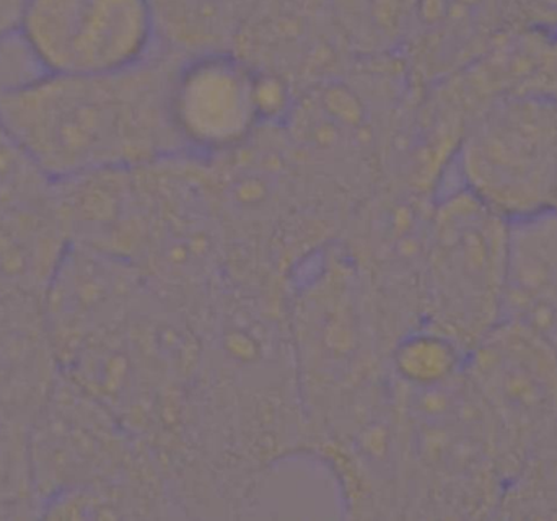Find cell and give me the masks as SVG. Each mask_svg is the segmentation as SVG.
<instances>
[{"mask_svg": "<svg viewBox=\"0 0 557 521\" xmlns=\"http://www.w3.org/2000/svg\"><path fill=\"white\" fill-rule=\"evenodd\" d=\"M180 59L160 49L123 74H35L5 85L0 87V126L51 183L153 162L170 136L176 140L166 98Z\"/></svg>", "mask_w": 557, "mask_h": 521, "instance_id": "6da1fadb", "label": "cell"}, {"mask_svg": "<svg viewBox=\"0 0 557 521\" xmlns=\"http://www.w3.org/2000/svg\"><path fill=\"white\" fill-rule=\"evenodd\" d=\"M509 219L458 185H442L425 250L429 326L470 352L503 321Z\"/></svg>", "mask_w": 557, "mask_h": 521, "instance_id": "7a4b0ae2", "label": "cell"}, {"mask_svg": "<svg viewBox=\"0 0 557 521\" xmlns=\"http://www.w3.org/2000/svg\"><path fill=\"white\" fill-rule=\"evenodd\" d=\"M450 178L509 221L553 209L557 186V97L506 95L468 121Z\"/></svg>", "mask_w": 557, "mask_h": 521, "instance_id": "3957f363", "label": "cell"}, {"mask_svg": "<svg viewBox=\"0 0 557 521\" xmlns=\"http://www.w3.org/2000/svg\"><path fill=\"white\" fill-rule=\"evenodd\" d=\"M13 35L39 74H123L160 51L150 0H22Z\"/></svg>", "mask_w": 557, "mask_h": 521, "instance_id": "277c9868", "label": "cell"}, {"mask_svg": "<svg viewBox=\"0 0 557 521\" xmlns=\"http://www.w3.org/2000/svg\"><path fill=\"white\" fill-rule=\"evenodd\" d=\"M465 376L496 425L513 483L557 435V344L500 321L468 352Z\"/></svg>", "mask_w": 557, "mask_h": 521, "instance_id": "5b68a950", "label": "cell"}, {"mask_svg": "<svg viewBox=\"0 0 557 521\" xmlns=\"http://www.w3.org/2000/svg\"><path fill=\"white\" fill-rule=\"evenodd\" d=\"M166 107L180 146L202 156L237 152L268 126L263 72L234 49L180 59Z\"/></svg>", "mask_w": 557, "mask_h": 521, "instance_id": "8992f818", "label": "cell"}, {"mask_svg": "<svg viewBox=\"0 0 557 521\" xmlns=\"http://www.w3.org/2000/svg\"><path fill=\"white\" fill-rule=\"evenodd\" d=\"M136 268L69 245L42 298V317L59 363L113 330L136 287Z\"/></svg>", "mask_w": 557, "mask_h": 521, "instance_id": "52a82bcc", "label": "cell"}, {"mask_svg": "<svg viewBox=\"0 0 557 521\" xmlns=\"http://www.w3.org/2000/svg\"><path fill=\"white\" fill-rule=\"evenodd\" d=\"M234 51L297 88L350 58L334 28L330 0H257Z\"/></svg>", "mask_w": 557, "mask_h": 521, "instance_id": "ba28073f", "label": "cell"}, {"mask_svg": "<svg viewBox=\"0 0 557 521\" xmlns=\"http://www.w3.org/2000/svg\"><path fill=\"white\" fill-rule=\"evenodd\" d=\"M354 69H336L295 94L282 121L288 142L308 156L344 160L360 156L375 136V110L366 88V61L352 58Z\"/></svg>", "mask_w": 557, "mask_h": 521, "instance_id": "9c48e42d", "label": "cell"}, {"mask_svg": "<svg viewBox=\"0 0 557 521\" xmlns=\"http://www.w3.org/2000/svg\"><path fill=\"white\" fill-rule=\"evenodd\" d=\"M509 0H418L405 58L409 71L434 84L463 71L503 36Z\"/></svg>", "mask_w": 557, "mask_h": 521, "instance_id": "30bf717a", "label": "cell"}, {"mask_svg": "<svg viewBox=\"0 0 557 521\" xmlns=\"http://www.w3.org/2000/svg\"><path fill=\"white\" fill-rule=\"evenodd\" d=\"M503 321L557 344V211L510 221L503 287Z\"/></svg>", "mask_w": 557, "mask_h": 521, "instance_id": "8fae6325", "label": "cell"}, {"mask_svg": "<svg viewBox=\"0 0 557 521\" xmlns=\"http://www.w3.org/2000/svg\"><path fill=\"white\" fill-rule=\"evenodd\" d=\"M69 245L51 193L0 202V305L42 303Z\"/></svg>", "mask_w": 557, "mask_h": 521, "instance_id": "7c38bea8", "label": "cell"}, {"mask_svg": "<svg viewBox=\"0 0 557 521\" xmlns=\"http://www.w3.org/2000/svg\"><path fill=\"white\" fill-rule=\"evenodd\" d=\"M61 375L42 303L0 305V408L32 425Z\"/></svg>", "mask_w": 557, "mask_h": 521, "instance_id": "4fadbf2b", "label": "cell"}, {"mask_svg": "<svg viewBox=\"0 0 557 521\" xmlns=\"http://www.w3.org/2000/svg\"><path fill=\"white\" fill-rule=\"evenodd\" d=\"M160 49L178 55L231 51L257 0H150Z\"/></svg>", "mask_w": 557, "mask_h": 521, "instance_id": "5bb4252c", "label": "cell"}, {"mask_svg": "<svg viewBox=\"0 0 557 521\" xmlns=\"http://www.w3.org/2000/svg\"><path fill=\"white\" fill-rule=\"evenodd\" d=\"M418 0H330L331 18L350 58L403 55Z\"/></svg>", "mask_w": 557, "mask_h": 521, "instance_id": "9a60e30c", "label": "cell"}, {"mask_svg": "<svg viewBox=\"0 0 557 521\" xmlns=\"http://www.w3.org/2000/svg\"><path fill=\"white\" fill-rule=\"evenodd\" d=\"M468 350L432 326L409 331L396 343L392 363L395 375L411 389H432L460 376Z\"/></svg>", "mask_w": 557, "mask_h": 521, "instance_id": "2e32d148", "label": "cell"}, {"mask_svg": "<svg viewBox=\"0 0 557 521\" xmlns=\"http://www.w3.org/2000/svg\"><path fill=\"white\" fill-rule=\"evenodd\" d=\"M38 517L29 425L0 408V519Z\"/></svg>", "mask_w": 557, "mask_h": 521, "instance_id": "e0dca14e", "label": "cell"}, {"mask_svg": "<svg viewBox=\"0 0 557 521\" xmlns=\"http://www.w3.org/2000/svg\"><path fill=\"white\" fill-rule=\"evenodd\" d=\"M497 517L557 519V435L510 484Z\"/></svg>", "mask_w": 557, "mask_h": 521, "instance_id": "ac0fdd59", "label": "cell"}, {"mask_svg": "<svg viewBox=\"0 0 557 521\" xmlns=\"http://www.w3.org/2000/svg\"><path fill=\"white\" fill-rule=\"evenodd\" d=\"M20 5L22 0H0V39L13 33Z\"/></svg>", "mask_w": 557, "mask_h": 521, "instance_id": "d6986e66", "label": "cell"}, {"mask_svg": "<svg viewBox=\"0 0 557 521\" xmlns=\"http://www.w3.org/2000/svg\"><path fill=\"white\" fill-rule=\"evenodd\" d=\"M536 2H540V7H543V9L557 13V0H536Z\"/></svg>", "mask_w": 557, "mask_h": 521, "instance_id": "ffe728a7", "label": "cell"}, {"mask_svg": "<svg viewBox=\"0 0 557 521\" xmlns=\"http://www.w3.org/2000/svg\"><path fill=\"white\" fill-rule=\"evenodd\" d=\"M553 209L557 211V186H556V195H555V204H553Z\"/></svg>", "mask_w": 557, "mask_h": 521, "instance_id": "44dd1931", "label": "cell"}]
</instances>
